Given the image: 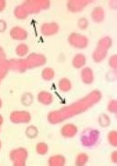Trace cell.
<instances>
[{
  "mask_svg": "<svg viewBox=\"0 0 117 166\" xmlns=\"http://www.w3.org/2000/svg\"><path fill=\"white\" fill-rule=\"evenodd\" d=\"M81 78H82V81L87 84H89L93 81V73L90 70L89 68H86L82 70Z\"/></svg>",
  "mask_w": 117,
  "mask_h": 166,
  "instance_id": "obj_1",
  "label": "cell"
},
{
  "mask_svg": "<svg viewBox=\"0 0 117 166\" xmlns=\"http://www.w3.org/2000/svg\"><path fill=\"white\" fill-rule=\"evenodd\" d=\"M92 18L95 22H101L104 19V10L101 7H96L92 12Z\"/></svg>",
  "mask_w": 117,
  "mask_h": 166,
  "instance_id": "obj_2",
  "label": "cell"
},
{
  "mask_svg": "<svg viewBox=\"0 0 117 166\" xmlns=\"http://www.w3.org/2000/svg\"><path fill=\"white\" fill-rule=\"evenodd\" d=\"M59 88L63 92H68L71 89V82L67 78H62L59 81Z\"/></svg>",
  "mask_w": 117,
  "mask_h": 166,
  "instance_id": "obj_3",
  "label": "cell"
},
{
  "mask_svg": "<svg viewBox=\"0 0 117 166\" xmlns=\"http://www.w3.org/2000/svg\"><path fill=\"white\" fill-rule=\"evenodd\" d=\"M48 150V146L46 143H38L36 146V151L40 155H46Z\"/></svg>",
  "mask_w": 117,
  "mask_h": 166,
  "instance_id": "obj_4",
  "label": "cell"
},
{
  "mask_svg": "<svg viewBox=\"0 0 117 166\" xmlns=\"http://www.w3.org/2000/svg\"><path fill=\"white\" fill-rule=\"evenodd\" d=\"M38 129L37 127H34V126H31L29 127H27V129H26V136L29 138H34L38 136Z\"/></svg>",
  "mask_w": 117,
  "mask_h": 166,
  "instance_id": "obj_5",
  "label": "cell"
},
{
  "mask_svg": "<svg viewBox=\"0 0 117 166\" xmlns=\"http://www.w3.org/2000/svg\"><path fill=\"white\" fill-rule=\"evenodd\" d=\"M74 127L73 125H66L65 127H63V129H62V133H63V136H67V134H72V136H73L75 134L72 132V129Z\"/></svg>",
  "mask_w": 117,
  "mask_h": 166,
  "instance_id": "obj_6",
  "label": "cell"
},
{
  "mask_svg": "<svg viewBox=\"0 0 117 166\" xmlns=\"http://www.w3.org/2000/svg\"><path fill=\"white\" fill-rule=\"evenodd\" d=\"M42 77L46 80H49L54 77V72L51 70V68H46L44 72H42Z\"/></svg>",
  "mask_w": 117,
  "mask_h": 166,
  "instance_id": "obj_7",
  "label": "cell"
},
{
  "mask_svg": "<svg viewBox=\"0 0 117 166\" xmlns=\"http://www.w3.org/2000/svg\"><path fill=\"white\" fill-rule=\"evenodd\" d=\"M87 161H88L87 155L81 154V155H78V158H77V161H76V164L77 165H82V164H85L87 162Z\"/></svg>",
  "mask_w": 117,
  "mask_h": 166,
  "instance_id": "obj_8",
  "label": "cell"
},
{
  "mask_svg": "<svg viewBox=\"0 0 117 166\" xmlns=\"http://www.w3.org/2000/svg\"><path fill=\"white\" fill-rule=\"evenodd\" d=\"M104 118L105 119H102L101 117H99V124L103 127H106L107 126H108L110 124V120L108 118V116H107L106 114H104Z\"/></svg>",
  "mask_w": 117,
  "mask_h": 166,
  "instance_id": "obj_9",
  "label": "cell"
},
{
  "mask_svg": "<svg viewBox=\"0 0 117 166\" xmlns=\"http://www.w3.org/2000/svg\"><path fill=\"white\" fill-rule=\"evenodd\" d=\"M16 49H21V50H22V51L18 54V56L23 57V56L26 55V53H27V51H28V47L26 46V45H24V44H21V45H19V46L17 47Z\"/></svg>",
  "mask_w": 117,
  "mask_h": 166,
  "instance_id": "obj_10",
  "label": "cell"
},
{
  "mask_svg": "<svg viewBox=\"0 0 117 166\" xmlns=\"http://www.w3.org/2000/svg\"><path fill=\"white\" fill-rule=\"evenodd\" d=\"M88 22L86 18H81L78 22V25H79V27L81 29V30H84L88 27Z\"/></svg>",
  "mask_w": 117,
  "mask_h": 166,
  "instance_id": "obj_11",
  "label": "cell"
},
{
  "mask_svg": "<svg viewBox=\"0 0 117 166\" xmlns=\"http://www.w3.org/2000/svg\"><path fill=\"white\" fill-rule=\"evenodd\" d=\"M108 110L111 111L112 113L116 112V101L115 100H112L110 101V103L108 105Z\"/></svg>",
  "mask_w": 117,
  "mask_h": 166,
  "instance_id": "obj_12",
  "label": "cell"
},
{
  "mask_svg": "<svg viewBox=\"0 0 117 166\" xmlns=\"http://www.w3.org/2000/svg\"><path fill=\"white\" fill-rule=\"evenodd\" d=\"M110 133H111V135H112L113 137H112V138H111V137H108V138H109V142H110L111 145L116 146V131H112V132H110Z\"/></svg>",
  "mask_w": 117,
  "mask_h": 166,
  "instance_id": "obj_13",
  "label": "cell"
},
{
  "mask_svg": "<svg viewBox=\"0 0 117 166\" xmlns=\"http://www.w3.org/2000/svg\"><path fill=\"white\" fill-rule=\"evenodd\" d=\"M6 29V23L4 20H0V32H4Z\"/></svg>",
  "mask_w": 117,
  "mask_h": 166,
  "instance_id": "obj_14",
  "label": "cell"
},
{
  "mask_svg": "<svg viewBox=\"0 0 117 166\" xmlns=\"http://www.w3.org/2000/svg\"><path fill=\"white\" fill-rule=\"evenodd\" d=\"M112 161L114 163H116V151L113 152V154H112Z\"/></svg>",
  "mask_w": 117,
  "mask_h": 166,
  "instance_id": "obj_15",
  "label": "cell"
}]
</instances>
